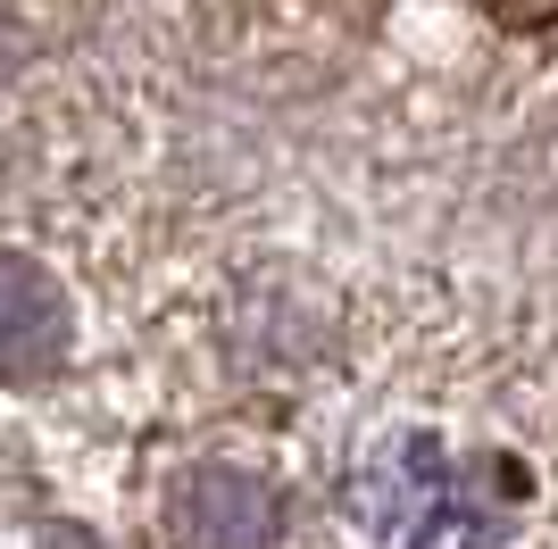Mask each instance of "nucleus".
<instances>
[{"instance_id":"nucleus-3","label":"nucleus","mask_w":558,"mask_h":549,"mask_svg":"<svg viewBox=\"0 0 558 549\" xmlns=\"http://www.w3.org/2000/svg\"><path fill=\"white\" fill-rule=\"evenodd\" d=\"M276 491L258 475H233V466H201L184 475V491L167 500V533L175 541H276Z\"/></svg>"},{"instance_id":"nucleus-4","label":"nucleus","mask_w":558,"mask_h":549,"mask_svg":"<svg viewBox=\"0 0 558 549\" xmlns=\"http://www.w3.org/2000/svg\"><path fill=\"white\" fill-rule=\"evenodd\" d=\"M500 25H550L558 17V0H484Z\"/></svg>"},{"instance_id":"nucleus-1","label":"nucleus","mask_w":558,"mask_h":549,"mask_svg":"<svg viewBox=\"0 0 558 549\" xmlns=\"http://www.w3.org/2000/svg\"><path fill=\"white\" fill-rule=\"evenodd\" d=\"M359 508L384 541H417V549H466V541H500V508L492 491H466V466L434 434H400L375 450Z\"/></svg>"},{"instance_id":"nucleus-2","label":"nucleus","mask_w":558,"mask_h":549,"mask_svg":"<svg viewBox=\"0 0 558 549\" xmlns=\"http://www.w3.org/2000/svg\"><path fill=\"white\" fill-rule=\"evenodd\" d=\"M75 350V308L59 292V274L34 258L0 251V375H50Z\"/></svg>"}]
</instances>
